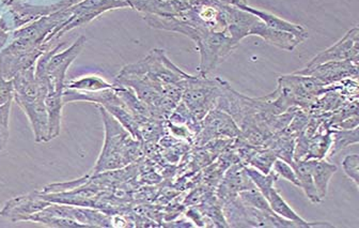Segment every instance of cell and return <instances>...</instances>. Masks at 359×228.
I'll return each instance as SVG.
<instances>
[{"mask_svg":"<svg viewBox=\"0 0 359 228\" xmlns=\"http://www.w3.org/2000/svg\"><path fill=\"white\" fill-rule=\"evenodd\" d=\"M97 107L105 124L106 138L101 156L95 165V173L123 168L142 154L140 142L126 132L111 114L103 107L97 105Z\"/></svg>","mask_w":359,"mask_h":228,"instance_id":"obj_1","label":"cell"},{"mask_svg":"<svg viewBox=\"0 0 359 228\" xmlns=\"http://www.w3.org/2000/svg\"><path fill=\"white\" fill-rule=\"evenodd\" d=\"M227 81L219 77L208 79V76L189 75L182 85L181 101L201 121L211 109H215L216 102L222 95Z\"/></svg>","mask_w":359,"mask_h":228,"instance_id":"obj_2","label":"cell"},{"mask_svg":"<svg viewBox=\"0 0 359 228\" xmlns=\"http://www.w3.org/2000/svg\"><path fill=\"white\" fill-rule=\"evenodd\" d=\"M196 46L200 53L198 75L208 76L226 59L229 58L240 44L236 43L227 32H210L202 36Z\"/></svg>","mask_w":359,"mask_h":228,"instance_id":"obj_3","label":"cell"},{"mask_svg":"<svg viewBox=\"0 0 359 228\" xmlns=\"http://www.w3.org/2000/svg\"><path fill=\"white\" fill-rule=\"evenodd\" d=\"M86 38L83 36H79L74 43L60 52L61 48L65 43L58 44L55 48L54 53L50 55V59L46 64L45 72L48 81V90L63 93L65 91V75L67 69L74 62L75 59L79 56L85 48Z\"/></svg>","mask_w":359,"mask_h":228,"instance_id":"obj_4","label":"cell"},{"mask_svg":"<svg viewBox=\"0 0 359 228\" xmlns=\"http://www.w3.org/2000/svg\"><path fill=\"white\" fill-rule=\"evenodd\" d=\"M130 8L128 0H83L71 7V18L63 24L54 40L65 32L85 25L109 10Z\"/></svg>","mask_w":359,"mask_h":228,"instance_id":"obj_5","label":"cell"},{"mask_svg":"<svg viewBox=\"0 0 359 228\" xmlns=\"http://www.w3.org/2000/svg\"><path fill=\"white\" fill-rule=\"evenodd\" d=\"M198 138L200 144L203 145L215 138H241L240 128L231 116L218 109H213L201 120Z\"/></svg>","mask_w":359,"mask_h":228,"instance_id":"obj_6","label":"cell"},{"mask_svg":"<svg viewBox=\"0 0 359 228\" xmlns=\"http://www.w3.org/2000/svg\"><path fill=\"white\" fill-rule=\"evenodd\" d=\"M297 74L306 75L319 79L326 86L358 75V59L354 60L332 61L311 68H303Z\"/></svg>","mask_w":359,"mask_h":228,"instance_id":"obj_7","label":"cell"},{"mask_svg":"<svg viewBox=\"0 0 359 228\" xmlns=\"http://www.w3.org/2000/svg\"><path fill=\"white\" fill-rule=\"evenodd\" d=\"M52 48V42H46L34 50L25 53H14L4 48L0 51V74L8 81H11L20 71L34 66L43 53Z\"/></svg>","mask_w":359,"mask_h":228,"instance_id":"obj_8","label":"cell"},{"mask_svg":"<svg viewBox=\"0 0 359 228\" xmlns=\"http://www.w3.org/2000/svg\"><path fill=\"white\" fill-rule=\"evenodd\" d=\"M358 34L359 29L355 26L348 30L344 38L340 39L337 43L328 48L327 50L314 56L305 68L319 66V65L332 62V61L354 60L358 59Z\"/></svg>","mask_w":359,"mask_h":228,"instance_id":"obj_9","label":"cell"},{"mask_svg":"<svg viewBox=\"0 0 359 228\" xmlns=\"http://www.w3.org/2000/svg\"><path fill=\"white\" fill-rule=\"evenodd\" d=\"M50 205V201H45L40 192L29 193V194L16 196L9 199L0 209V217H7L10 221H28L30 215L39 213Z\"/></svg>","mask_w":359,"mask_h":228,"instance_id":"obj_10","label":"cell"},{"mask_svg":"<svg viewBox=\"0 0 359 228\" xmlns=\"http://www.w3.org/2000/svg\"><path fill=\"white\" fill-rule=\"evenodd\" d=\"M254 187L252 179L245 170V165L243 163L232 165L220 183L217 193L218 199L224 203L230 199H236L242 191L248 190Z\"/></svg>","mask_w":359,"mask_h":228,"instance_id":"obj_11","label":"cell"},{"mask_svg":"<svg viewBox=\"0 0 359 228\" xmlns=\"http://www.w3.org/2000/svg\"><path fill=\"white\" fill-rule=\"evenodd\" d=\"M269 201V207L272 209L273 213L287 221L292 222L297 225V227L311 228V227H334L332 224L328 222H308L305 219L297 215L294 209L291 208V206L285 201L280 193L277 189L272 188L269 191L267 196L265 197Z\"/></svg>","mask_w":359,"mask_h":228,"instance_id":"obj_12","label":"cell"},{"mask_svg":"<svg viewBox=\"0 0 359 228\" xmlns=\"http://www.w3.org/2000/svg\"><path fill=\"white\" fill-rule=\"evenodd\" d=\"M250 36H260L271 46H276V48L287 51V52L294 51L299 44L304 42L302 39L297 38L294 34L267 27L258 18H257L254 25L250 27Z\"/></svg>","mask_w":359,"mask_h":228,"instance_id":"obj_13","label":"cell"},{"mask_svg":"<svg viewBox=\"0 0 359 228\" xmlns=\"http://www.w3.org/2000/svg\"><path fill=\"white\" fill-rule=\"evenodd\" d=\"M238 9L244 10L248 13L258 18L267 27L272 29L280 30V32H289V34H294L297 38L305 41L308 39V32L305 27L299 24L291 23L289 20H283L275 14L269 13V12L262 11V10L256 9V8L250 7L248 5L238 6Z\"/></svg>","mask_w":359,"mask_h":228,"instance_id":"obj_14","label":"cell"},{"mask_svg":"<svg viewBox=\"0 0 359 228\" xmlns=\"http://www.w3.org/2000/svg\"><path fill=\"white\" fill-rule=\"evenodd\" d=\"M307 161L309 163L312 179L317 189L318 195L321 201H323L327 195L330 179L336 174L338 168L337 165L328 162L325 159H311Z\"/></svg>","mask_w":359,"mask_h":228,"instance_id":"obj_15","label":"cell"},{"mask_svg":"<svg viewBox=\"0 0 359 228\" xmlns=\"http://www.w3.org/2000/svg\"><path fill=\"white\" fill-rule=\"evenodd\" d=\"M45 105L48 111V142L58 138L60 134L61 114H62L63 93L48 90Z\"/></svg>","mask_w":359,"mask_h":228,"instance_id":"obj_16","label":"cell"},{"mask_svg":"<svg viewBox=\"0 0 359 228\" xmlns=\"http://www.w3.org/2000/svg\"><path fill=\"white\" fill-rule=\"evenodd\" d=\"M292 166L294 168L297 179H299V188L304 191L306 197H307L312 203H316V205L321 203V199H320L319 195H318L317 189H316L313 179H312L311 170H310L308 161H293Z\"/></svg>","mask_w":359,"mask_h":228,"instance_id":"obj_17","label":"cell"},{"mask_svg":"<svg viewBox=\"0 0 359 228\" xmlns=\"http://www.w3.org/2000/svg\"><path fill=\"white\" fill-rule=\"evenodd\" d=\"M115 84H110L99 75H86L79 79L65 81V88L77 91H101L111 89Z\"/></svg>","mask_w":359,"mask_h":228,"instance_id":"obj_18","label":"cell"},{"mask_svg":"<svg viewBox=\"0 0 359 228\" xmlns=\"http://www.w3.org/2000/svg\"><path fill=\"white\" fill-rule=\"evenodd\" d=\"M358 142V127L348 130L332 129V147L327 156H336L344 148L351 145H357Z\"/></svg>","mask_w":359,"mask_h":228,"instance_id":"obj_19","label":"cell"},{"mask_svg":"<svg viewBox=\"0 0 359 228\" xmlns=\"http://www.w3.org/2000/svg\"><path fill=\"white\" fill-rule=\"evenodd\" d=\"M245 170L250 178L252 179L255 187L264 195V197L267 196L271 189L274 188L275 182L279 179L273 170H271L269 174H263L260 170L248 166V165H245Z\"/></svg>","mask_w":359,"mask_h":228,"instance_id":"obj_20","label":"cell"},{"mask_svg":"<svg viewBox=\"0 0 359 228\" xmlns=\"http://www.w3.org/2000/svg\"><path fill=\"white\" fill-rule=\"evenodd\" d=\"M238 199L244 205L250 206L252 208L259 209V210L265 211V213H274L271 207H269V201L265 199L264 195L256 187L238 193Z\"/></svg>","mask_w":359,"mask_h":228,"instance_id":"obj_21","label":"cell"},{"mask_svg":"<svg viewBox=\"0 0 359 228\" xmlns=\"http://www.w3.org/2000/svg\"><path fill=\"white\" fill-rule=\"evenodd\" d=\"M272 170L277 175L278 178L285 179L287 182H291L292 185H294L295 187L299 188V179H297L294 168L292 166V164L287 163V161L277 158L275 160L274 164H273Z\"/></svg>","mask_w":359,"mask_h":228,"instance_id":"obj_22","label":"cell"},{"mask_svg":"<svg viewBox=\"0 0 359 228\" xmlns=\"http://www.w3.org/2000/svg\"><path fill=\"white\" fill-rule=\"evenodd\" d=\"M12 101L0 107V152L5 149L9 140V120Z\"/></svg>","mask_w":359,"mask_h":228,"instance_id":"obj_23","label":"cell"},{"mask_svg":"<svg viewBox=\"0 0 359 228\" xmlns=\"http://www.w3.org/2000/svg\"><path fill=\"white\" fill-rule=\"evenodd\" d=\"M342 170L348 179L353 181L356 185V188H359V154H348L344 156L342 160Z\"/></svg>","mask_w":359,"mask_h":228,"instance_id":"obj_24","label":"cell"},{"mask_svg":"<svg viewBox=\"0 0 359 228\" xmlns=\"http://www.w3.org/2000/svg\"><path fill=\"white\" fill-rule=\"evenodd\" d=\"M13 81H8L0 74V107L9 101H13Z\"/></svg>","mask_w":359,"mask_h":228,"instance_id":"obj_25","label":"cell"},{"mask_svg":"<svg viewBox=\"0 0 359 228\" xmlns=\"http://www.w3.org/2000/svg\"><path fill=\"white\" fill-rule=\"evenodd\" d=\"M10 39V32L7 30L4 29L3 26L0 24V51L6 48L8 44V41Z\"/></svg>","mask_w":359,"mask_h":228,"instance_id":"obj_26","label":"cell"},{"mask_svg":"<svg viewBox=\"0 0 359 228\" xmlns=\"http://www.w3.org/2000/svg\"><path fill=\"white\" fill-rule=\"evenodd\" d=\"M212 1L222 4V5L236 6V7L240 5H247V0H212Z\"/></svg>","mask_w":359,"mask_h":228,"instance_id":"obj_27","label":"cell"}]
</instances>
